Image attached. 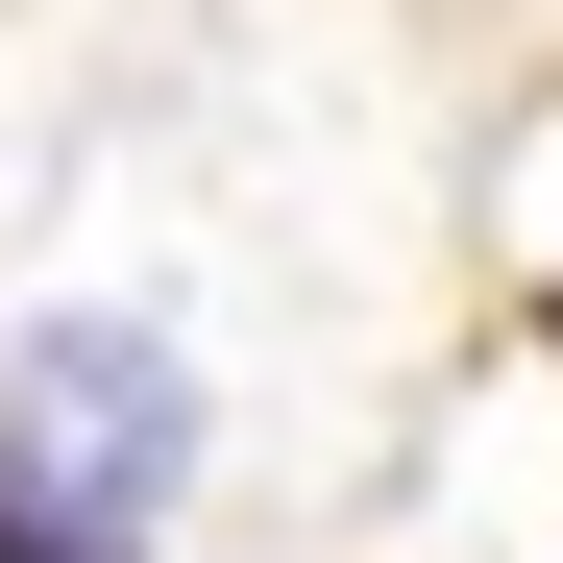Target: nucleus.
<instances>
[{
	"label": "nucleus",
	"instance_id": "obj_1",
	"mask_svg": "<svg viewBox=\"0 0 563 563\" xmlns=\"http://www.w3.org/2000/svg\"><path fill=\"white\" fill-rule=\"evenodd\" d=\"M172 441H197L172 343L147 319H49L0 367V563H123V515L172 490Z\"/></svg>",
	"mask_w": 563,
	"mask_h": 563
}]
</instances>
